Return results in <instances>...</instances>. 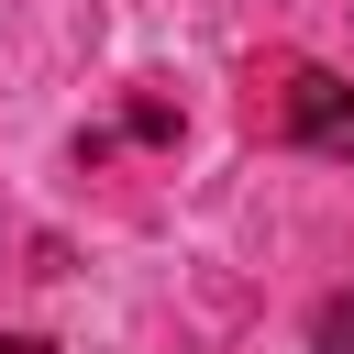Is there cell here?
<instances>
[{"mask_svg": "<svg viewBox=\"0 0 354 354\" xmlns=\"http://www.w3.org/2000/svg\"><path fill=\"white\" fill-rule=\"evenodd\" d=\"M310 343H321V354H354V288H343V299L321 310V332H310Z\"/></svg>", "mask_w": 354, "mask_h": 354, "instance_id": "2", "label": "cell"}, {"mask_svg": "<svg viewBox=\"0 0 354 354\" xmlns=\"http://www.w3.org/2000/svg\"><path fill=\"white\" fill-rule=\"evenodd\" d=\"M0 354H55V343L44 332H0Z\"/></svg>", "mask_w": 354, "mask_h": 354, "instance_id": "3", "label": "cell"}, {"mask_svg": "<svg viewBox=\"0 0 354 354\" xmlns=\"http://www.w3.org/2000/svg\"><path fill=\"white\" fill-rule=\"evenodd\" d=\"M288 133H299L310 155H343V166H354V77L299 66V77H288Z\"/></svg>", "mask_w": 354, "mask_h": 354, "instance_id": "1", "label": "cell"}]
</instances>
